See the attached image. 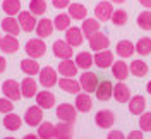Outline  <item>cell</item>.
<instances>
[{
	"label": "cell",
	"mask_w": 151,
	"mask_h": 139,
	"mask_svg": "<svg viewBox=\"0 0 151 139\" xmlns=\"http://www.w3.org/2000/svg\"><path fill=\"white\" fill-rule=\"evenodd\" d=\"M129 71L136 77H144V76L150 72V67H148V64L144 60H132L131 65H129Z\"/></svg>",
	"instance_id": "obj_33"
},
{
	"label": "cell",
	"mask_w": 151,
	"mask_h": 139,
	"mask_svg": "<svg viewBox=\"0 0 151 139\" xmlns=\"http://www.w3.org/2000/svg\"><path fill=\"white\" fill-rule=\"evenodd\" d=\"M93 108V100L89 96V93H77L76 96V110L81 112V113H88V112Z\"/></svg>",
	"instance_id": "obj_22"
},
{
	"label": "cell",
	"mask_w": 151,
	"mask_h": 139,
	"mask_svg": "<svg viewBox=\"0 0 151 139\" xmlns=\"http://www.w3.org/2000/svg\"><path fill=\"white\" fill-rule=\"evenodd\" d=\"M24 52L28 53V57L31 58H40V57L45 55L47 52V45L41 38H33V40H28V43L24 45Z\"/></svg>",
	"instance_id": "obj_1"
},
{
	"label": "cell",
	"mask_w": 151,
	"mask_h": 139,
	"mask_svg": "<svg viewBox=\"0 0 151 139\" xmlns=\"http://www.w3.org/2000/svg\"><path fill=\"white\" fill-rule=\"evenodd\" d=\"M53 26H55V29H58V31H67V29L70 28V16L69 14H58V16H55V19H53Z\"/></svg>",
	"instance_id": "obj_38"
},
{
	"label": "cell",
	"mask_w": 151,
	"mask_h": 139,
	"mask_svg": "<svg viewBox=\"0 0 151 139\" xmlns=\"http://www.w3.org/2000/svg\"><path fill=\"white\" fill-rule=\"evenodd\" d=\"M57 117H58V120H62V122H70V124H74L76 119H77L76 105H72V103H60V105L57 107Z\"/></svg>",
	"instance_id": "obj_3"
},
{
	"label": "cell",
	"mask_w": 151,
	"mask_h": 139,
	"mask_svg": "<svg viewBox=\"0 0 151 139\" xmlns=\"http://www.w3.org/2000/svg\"><path fill=\"white\" fill-rule=\"evenodd\" d=\"M112 76L117 79V81H125L127 77H129V74H131V71H129V65L122 60H117V62H113L112 64Z\"/></svg>",
	"instance_id": "obj_20"
},
{
	"label": "cell",
	"mask_w": 151,
	"mask_h": 139,
	"mask_svg": "<svg viewBox=\"0 0 151 139\" xmlns=\"http://www.w3.org/2000/svg\"><path fill=\"white\" fill-rule=\"evenodd\" d=\"M134 46H136V53L137 55H142V57L150 55L151 53V38H148V36L141 38V40H137V43Z\"/></svg>",
	"instance_id": "obj_36"
},
{
	"label": "cell",
	"mask_w": 151,
	"mask_h": 139,
	"mask_svg": "<svg viewBox=\"0 0 151 139\" xmlns=\"http://www.w3.org/2000/svg\"><path fill=\"white\" fill-rule=\"evenodd\" d=\"M17 21H19V26L22 31H26V33H31V31H35L36 28V16L33 14V12H29V10H21L17 14Z\"/></svg>",
	"instance_id": "obj_8"
},
{
	"label": "cell",
	"mask_w": 151,
	"mask_h": 139,
	"mask_svg": "<svg viewBox=\"0 0 151 139\" xmlns=\"http://www.w3.org/2000/svg\"><path fill=\"white\" fill-rule=\"evenodd\" d=\"M76 65L77 69H83V71H89V67H93L94 62H93V55L89 52H81L76 55Z\"/></svg>",
	"instance_id": "obj_32"
},
{
	"label": "cell",
	"mask_w": 151,
	"mask_h": 139,
	"mask_svg": "<svg viewBox=\"0 0 151 139\" xmlns=\"http://www.w3.org/2000/svg\"><path fill=\"white\" fill-rule=\"evenodd\" d=\"M106 139H125V136H124V132H122V130L113 129V130H110V132H108Z\"/></svg>",
	"instance_id": "obj_44"
},
{
	"label": "cell",
	"mask_w": 151,
	"mask_h": 139,
	"mask_svg": "<svg viewBox=\"0 0 151 139\" xmlns=\"http://www.w3.org/2000/svg\"><path fill=\"white\" fill-rule=\"evenodd\" d=\"M4 139H16V138H10V136H9V138H4Z\"/></svg>",
	"instance_id": "obj_51"
},
{
	"label": "cell",
	"mask_w": 151,
	"mask_h": 139,
	"mask_svg": "<svg viewBox=\"0 0 151 139\" xmlns=\"http://www.w3.org/2000/svg\"><path fill=\"white\" fill-rule=\"evenodd\" d=\"M2 29L5 31V35H12V36H17L21 33V26H19V21L14 16H7V17L2 21Z\"/></svg>",
	"instance_id": "obj_26"
},
{
	"label": "cell",
	"mask_w": 151,
	"mask_h": 139,
	"mask_svg": "<svg viewBox=\"0 0 151 139\" xmlns=\"http://www.w3.org/2000/svg\"><path fill=\"white\" fill-rule=\"evenodd\" d=\"M129 112H131V115H141L146 112V98L142 96V94H136V96H132L131 100H129Z\"/></svg>",
	"instance_id": "obj_21"
},
{
	"label": "cell",
	"mask_w": 151,
	"mask_h": 139,
	"mask_svg": "<svg viewBox=\"0 0 151 139\" xmlns=\"http://www.w3.org/2000/svg\"><path fill=\"white\" fill-rule=\"evenodd\" d=\"M94 122L100 129H112V125L115 124V115L112 110H100L94 115Z\"/></svg>",
	"instance_id": "obj_12"
},
{
	"label": "cell",
	"mask_w": 151,
	"mask_h": 139,
	"mask_svg": "<svg viewBox=\"0 0 151 139\" xmlns=\"http://www.w3.org/2000/svg\"><path fill=\"white\" fill-rule=\"evenodd\" d=\"M40 64L36 62V58H24V60H21V71L24 72L26 76H36L40 74Z\"/></svg>",
	"instance_id": "obj_29"
},
{
	"label": "cell",
	"mask_w": 151,
	"mask_h": 139,
	"mask_svg": "<svg viewBox=\"0 0 151 139\" xmlns=\"http://www.w3.org/2000/svg\"><path fill=\"white\" fill-rule=\"evenodd\" d=\"M58 74L62 76V77H76L77 74V65L72 58H67V60H60V64H58V71H57Z\"/></svg>",
	"instance_id": "obj_25"
},
{
	"label": "cell",
	"mask_w": 151,
	"mask_h": 139,
	"mask_svg": "<svg viewBox=\"0 0 151 139\" xmlns=\"http://www.w3.org/2000/svg\"><path fill=\"white\" fill-rule=\"evenodd\" d=\"M136 22H137V26L141 29H146V31H151V10H144L141 12L137 19H136Z\"/></svg>",
	"instance_id": "obj_40"
},
{
	"label": "cell",
	"mask_w": 151,
	"mask_h": 139,
	"mask_svg": "<svg viewBox=\"0 0 151 139\" xmlns=\"http://www.w3.org/2000/svg\"><path fill=\"white\" fill-rule=\"evenodd\" d=\"M57 84L60 86L62 91L69 93V94H77V93H81V84H79V81H76L74 77H62V79H58Z\"/></svg>",
	"instance_id": "obj_23"
},
{
	"label": "cell",
	"mask_w": 151,
	"mask_h": 139,
	"mask_svg": "<svg viewBox=\"0 0 151 139\" xmlns=\"http://www.w3.org/2000/svg\"><path fill=\"white\" fill-rule=\"evenodd\" d=\"M93 62L98 69H108V67H112V64L115 60H113V53L106 48V50H101V52H96L94 53Z\"/></svg>",
	"instance_id": "obj_11"
},
{
	"label": "cell",
	"mask_w": 151,
	"mask_h": 139,
	"mask_svg": "<svg viewBox=\"0 0 151 139\" xmlns=\"http://www.w3.org/2000/svg\"><path fill=\"white\" fill-rule=\"evenodd\" d=\"M67 12H69V16L70 19H76V21H84L88 17V9H86L83 4H72L70 2V5L67 7Z\"/></svg>",
	"instance_id": "obj_27"
},
{
	"label": "cell",
	"mask_w": 151,
	"mask_h": 139,
	"mask_svg": "<svg viewBox=\"0 0 151 139\" xmlns=\"http://www.w3.org/2000/svg\"><path fill=\"white\" fill-rule=\"evenodd\" d=\"M65 41L69 45L76 48V46H81L84 41V35H83V29L77 28V26H70L65 31Z\"/></svg>",
	"instance_id": "obj_15"
},
{
	"label": "cell",
	"mask_w": 151,
	"mask_h": 139,
	"mask_svg": "<svg viewBox=\"0 0 151 139\" xmlns=\"http://www.w3.org/2000/svg\"><path fill=\"white\" fill-rule=\"evenodd\" d=\"M113 98L119 103H129V100H131V89H129V86L124 81H119L113 86Z\"/></svg>",
	"instance_id": "obj_18"
},
{
	"label": "cell",
	"mask_w": 151,
	"mask_h": 139,
	"mask_svg": "<svg viewBox=\"0 0 151 139\" xmlns=\"http://www.w3.org/2000/svg\"><path fill=\"white\" fill-rule=\"evenodd\" d=\"M146 91H148V94H151V81H148V84H146Z\"/></svg>",
	"instance_id": "obj_49"
},
{
	"label": "cell",
	"mask_w": 151,
	"mask_h": 139,
	"mask_svg": "<svg viewBox=\"0 0 151 139\" xmlns=\"http://www.w3.org/2000/svg\"><path fill=\"white\" fill-rule=\"evenodd\" d=\"M52 52H53V55L57 58H60V60H67V58H72L74 55V50H72V46L67 43L65 40H57L53 46H52Z\"/></svg>",
	"instance_id": "obj_7"
},
{
	"label": "cell",
	"mask_w": 151,
	"mask_h": 139,
	"mask_svg": "<svg viewBox=\"0 0 151 139\" xmlns=\"http://www.w3.org/2000/svg\"><path fill=\"white\" fill-rule=\"evenodd\" d=\"M72 136H74V124L60 120L55 125V139H72Z\"/></svg>",
	"instance_id": "obj_24"
},
{
	"label": "cell",
	"mask_w": 151,
	"mask_h": 139,
	"mask_svg": "<svg viewBox=\"0 0 151 139\" xmlns=\"http://www.w3.org/2000/svg\"><path fill=\"white\" fill-rule=\"evenodd\" d=\"M35 98H36V105L40 108H43V110H50V108L55 107V94L52 91H48V89L36 93Z\"/></svg>",
	"instance_id": "obj_14"
},
{
	"label": "cell",
	"mask_w": 151,
	"mask_h": 139,
	"mask_svg": "<svg viewBox=\"0 0 151 139\" xmlns=\"http://www.w3.org/2000/svg\"><path fill=\"white\" fill-rule=\"evenodd\" d=\"M47 0H31L29 2V12H33L35 16H43L47 12Z\"/></svg>",
	"instance_id": "obj_39"
},
{
	"label": "cell",
	"mask_w": 151,
	"mask_h": 139,
	"mask_svg": "<svg viewBox=\"0 0 151 139\" xmlns=\"http://www.w3.org/2000/svg\"><path fill=\"white\" fill-rule=\"evenodd\" d=\"M88 41H89V48H91L93 52H101V50H106V48L110 46L108 36H106L105 33H101V31H98V33H94L93 36H89Z\"/></svg>",
	"instance_id": "obj_10"
},
{
	"label": "cell",
	"mask_w": 151,
	"mask_h": 139,
	"mask_svg": "<svg viewBox=\"0 0 151 139\" xmlns=\"http://www.w3.org/2000/svg\"><path fill=\"white\" fill-rule=\"evenodd\" d=\"M36 36L38 38H48L53 31H55V26H53V21L48 17H41L40 21L36 22Z\"/></svg>",
	"instance_id": "obj_16"
},
{
	"label": "cell",
	"mask_w": 151,
	"mask_h": 139,
	"mask_svg": "<svg viewBox=\"0 0 151 139\" xmlns=\"http://www.w3.org/2000/svg\"><path fill=\"white\" fill-rule=\"evenodd\" d=\"M2 10L7 16H17L21 12V0H4L2 2Z\"/></svg>",
	"instance_id": "obj_35"
},
{
	"label": "cell",
	"mask_w": 151,
	"mask_h": 139,
	"mask_svg": "<svg viewBox=\"0 0 151 139\" xmlns=\"http://www.w3.org/2000/svg\"><path fill=\"white\" fill-rule=\"evenodd\" d=\"M38 138L40 139H55V125L52 122H41L38 125Z\"/></svg>",
	"instance_id": "obj_34"
},
{
	"label": "cell",
	"mask_w": 151,
	"mask_h": 139,
	"mask_svg": "<svg viewBox=\"0 0 151 139\" xmlns=\"http://www.w3.org/2000/svg\"><path fill=\"white\" fill-rule=\"evenodd\" d=\"M22 120L28 124L29 127H35V125H40L43 122V108H40L38 105H33V107H28V110L24 113V119Z\"/></svg>",
	"instance_id": "obj_9"
},
{
	"label": "cell",
	"mask_w": 151,
	"mask_h": 139,
	"mask_svg": "<svg viewBox=\"0 0 151 139\" xmlns=\"http://www.w3.org/2000/svg\"><path fill=\"white\" fill-rule=\"evenodd\" d=\"M52 5L55 7V9H67L69 5H70V0H52Z\"/></svg>",
	"instance_id": "obj_43"
},
{
	"label": "cell",
	"mask_w": 151,
	"mask_h": 139,
	"mask_svg": "<svg viewBox=\"0 0 151 139\" xmlns=\"http://www.w3.org/2000/svg\"><path fill=\"white\" fill-rule=\"evenodd\" d=\"M2 94L5 96V98H9L12 102H17L21 100V84L17 81H14V79H7V81H4L2 83Z\"/></svg>",
	"instance_id": "obj_4"
},
{
	"label": "cell",
	"mask_w": 151,
	"mask_h": 139,
	"mask_svg": "<svg viewBox=\"0 0 151 139\" xmlns=\"http://www.w3.org/2000/svg\"><path fill=\"white\" fill-rule=\"evenodd\" d=\"M139 129L142 132H151V112H144L139 115Z\"/></svg>",
	"instance_id": "obj_41"
},
{
	"label": "cell",
	"mask_w": 151,
	"mask_h": 139,
	"mask_svg": "<svg viewBox=\"0 0 151 139\" xmlns=\"http://www.w3.org/2000/svg\"><path fill=\"white\" fill-rule=\"evenodd\" d=\"M110 21L113 22V26H125L127 21H129V14H127V10H124V9H117L112 12Z\"/></svg>",
	"instance_id": "obj_37"
},
{
	"label": "cell",
	"mask_w": 151,
	"mask_h": 139,
	"mask_svg": "<svg viewBox=\"0 0 151 139\" xmlns=\"http://www.w3.org/2000/svg\"><path fill=\"white\" fill-rule=\"evenodd\" d=\"M81 29H83V35H84V38H89L93 36L94 33H98L100 31V21L94 17H86L84 21H83V26H81Z\"/></svg>",
	"instance_id": "obj_28"
},
{
	"label": "cell",
	"mask_w": 151,
	"mask_h": 139,
	"mask_svg": "<svg viewBox=\"0 0 151 139\" xmlns=\"http://www.w3.org/2000/svg\"><path fill=\"white\" fill-rule=\"evenodd\" d=\"M0 40H2V35H0Z\"/></svg>",
	"instance_id": "obj_52"
},
{
	"label": "cell",
	"mask_w": 151,
	"mask_h": 139,
	"mask_svg": "<svg viewBox=\"0 0 151 139\" xmlns=\"http://www.w3.org/2000/svg\"><path fill=\"white\" fill-rule=\"evenodd\" d=\"M139 4H141L144 9H148V10L151 9V0H139Z\"/></svg>",
	"instance_id": "obj_46"
},
{
	"label": "cell",
	"mask_w": 151,
	"mask_h": 139,
	"mask_svg": "<svg viewBox=\"0 0 151 139\" xmlns=\"http://www.w3.org/2000/svg\"><path fill=\"white\" fill-rule=\"evenodd\" d=\"M4 127L7 130H19L21 129V125H22V120H21V117H19L17 113H14V112H10V113H5V117H4Z\"/></svg>",
	"instance_id": "obj_30"
},
{
	"label": "cell",
	"mask_w": 151,
	"mask_h": 139,
	"mask_svg": "<svg viewBox=\"0 0 151 139\" xmlns=\"http://www.w3.org/2000/svg\"><path fill=\"white\" fill-rule=\"evenodd\" d=\"M5 67H7V62H5V58H4V57H0V74L5 71Z\"/></svg>",
	"instance_id": "obj_47"
},
{
	"label": "cell",
	"mask_w": 151,
	"mask_h": 139,
	"mask_svg": "<svg viewBox=\"0 0 151 139\" xmlns=\"http://www.w3.org/2000/svg\"><path fill=\"white\" fill-rule=\"evenodd\" d=\"M110 2H112V4H117V5H119V4H124L125 0H110Z\"/></svg>",
	"instance_id": "obj_50"
},
{
	"label": "cell",
	"mask_w": 151,
	"mask_h": 139,
	"mask_svg": "<svg viewBox=\"0 0 151 139\" xmlns=\"http://www.w3.org/2000/svg\"><path fill=\"white\" fill-rule=\"evenodd\" d=\"M94 93H96V98H98L100 102H108L110 98H113V84H112V81H108V79L100 81Z\"/></svg>",
	"instance_id": "obj_13"
},
{
	"label": "cell",
	"mask_w": 151,
	"mask_h": 139,
	"mask_svg": "<svg viewBox=\"0 0 151 139\" xmlns=\"http://www.w3.org/2000/svg\"><path fill=\"white\" fill-rule=\"evenodd\" d=\"M38 93V84L33 79V76H28L21 81V94L24 98H35Z\"/></svg>",
	"instance_id": "obj_17"
},
{
	"label": "cell",
	"mask_w": 151,
	"mask_h": 139,
	"mask_svg": "<svg viewBox=\"0 0 151 139\" xmlns=\"http://www.w3.org/2000/svg\"><path fill=\"white\" fill-rule=\"evenodd\" d=\"M113 4L110 0H103V2H98L96 7H94V17L98 19L100 22H106L110 21L112 17V12H113Z\"/></svg>",
	"instance_id": "obj_6"
},
{
	"label": "cell",
	"mask_w": 151,
	"mask_h": 139,
	"mask_svg": "<svg viewBox=\"0 0 151 139\" xmlns=\"http://www.w3.org/2000/svg\"><path fill=\"white\" fill-rule=\"evenodd\" d=\"M134 53H136V46L132 45L129 40H122V41L117 43V55L120 58H129Z\"/></svg>",
	"instance_id": "obj_31"
},
{
	"label": "cell",
	"mask_w": 151,
	"mask_h": 139,
	"mask_svg": "<svg viewBox=\"0 0 151 139\" xmlns=\"http://www.w3.org/2000/svg\"><path fill=\"white\" fill-rule=\"evenodd\" d=\"M0 50H2V53H16L19 50L17 36H12V35L2 36V40H0Z\"/></svg>",
	"instance_id": "obj_19"
},
{
	"label": "cell",
	"mask_w": 151,
	"mask_h": 139,
	"mask_svg": "<svg viewBox=\"0 0 151 139\" xmlns=\"http://www.w3.org/2000/svg\"><path fill=\"white\" fill-rule=\"evenodd\" d=\"M14 110V103H12V100H9V98H0V113H10V112Z\"/></svg>",
	"instance_id": "obj_42"
},
{
	"label": "cell",
	"mask_w": 151,
	"mask_h": 139,
	"mask_svg": "<svg viewBox=\"0 0 151 139\" xmlns=\"http://www.w3.org/2000/svg\"><path fill=\"white\" fill-rule=\"evenodd\" d=\"M57 74H58V72H57L53 67H43V69H40L38 81H40V84H41L45 89H50V88H53V86L58 83Z\"/></svg>",
	"instance_id": "obj_2"
},
{
	"label": "cell",
	"mask_w": 151,
	"mask_h": 139,
	"mask_svg": "<svg viewBox=\"0 0 151 139\" xmlns=\"http://www.w3.org/2000/svg\"><path fill=\"white\" fill-rule=\"evenodd\" d=\"M100 83V79H98V76L91 72V71H84L81 77H79V84H81V89L84 93H94L96 91V86Z\"/></svg>",
	"instance_id": "obj_5"
},
{
	"label": "cell",
	"mask_w": 151,
	"mask_h": 139,
	"mask_svg": "<svg viewBox=\"0 0 151 139\" xmlns=\"http://www.w3.org/2000/svg\"><path fill=\"white\" fill-rule=\"evenodd\" d=\"M125 139H144V136H142V130H131L129 132V136H125Z\"/></svg>",
	"instance_id": "obj_45"
},
{
	"label": "cell",
	"mask_w": 151,
	"mask_h": 139,
	"mask_svg": "<svg viewBox=\"0 0 151 139\" xmlns=\"http://www.w3.org/2000/svg\"><path fill=\"white\" fill-rule=\"evenodd\" d=\"M22 139H40V138H38V134H36V136H35V134H26Z\"/></svg>",
	"instance_id": "obj_48"
}]
</instances>
